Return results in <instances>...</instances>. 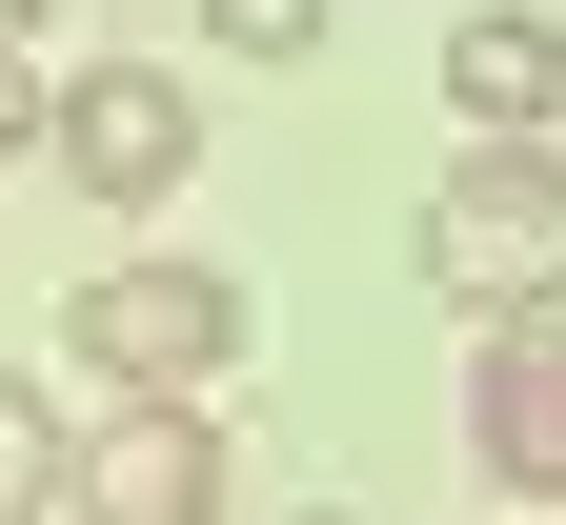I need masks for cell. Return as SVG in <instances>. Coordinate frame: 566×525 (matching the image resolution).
I'll return each mask as SVG.
<instances>
[{
    "label": "cell",
    "mask_w": 566,
    "mask_h": 525,
    "mask_svg": "<svg viewBox=\"0 0 566 525\" xmlns=\"http://www.w3.org/2000/svg\"><path fill=\"white\" fill-rule=\"evenodd\" d=\"M465 444H485V485H506V505H566V304H506V324H485Z\"/></svg>",
    "instance_id": "obj_5"
},
{
    "label": "cell",
    "mask_w": 566,
    "mask_h": 525,
    "mask_svg": "<svg viewBox=\"0 0 566 525\" xmlns=\"http://www.w3.org/2000/svg\"><path fill=\"white\" fill-rule=\"evenodd\" d=\"M0 21H41V0H0Z\"/></svg>",
    "instance_id": "obj_11"
},
{
    "label": "cell",
    "mask_w": 566,
    "mask_h": 525,
    "mask_svg": "<svg viewBox=\"0 0 566 525\" xmlns=\"http://www.w3.org/2000/svg\"><path fill=\"white\" fill-rule=\"evenodd\" d=\"M41 505H61V405L0 364V525H41Z\"/></svg>",
    "instance_id": "obj_7"
},
{
    "label": "cell",
    "mask_w": 566,
    "mask_h": 525,
    "mask_svg": "<svg viewBox=\"0 0 566 525\" xmlns=\"http://www.w3.org/2000/svg\"><path fill=\"white\" fill-rule=\"evenodd\" d=\"M526 525H566V505H526Z\"/></svg>",
    "instance_id": "obj_12"
},
{
    "label": "cell",
    "mask_w": 566,
    "mask_h": 525,
    "mask_svg": "<svg viewBox=\"0 0 566 525\" xmlns=\"http://www.w3.org/2000/svg\"><path fill=\"white\" fill-rule=\"evenodd\" d=\"M41 162L82 182V202H182L202 182V102L163 82V61H82V82H41Z\"/></svg>",
    "instance_id": "obj_3"
},
{
    "label": "cell",
    "mask_w": 566,
    "mask_h": 525,
    "mask_svg": "<svg viewBox=\"0 0 566 525\" xmlns=\"http://www.w3.org/2000/svg\"><path fill=\"white\" fill-rule=\"evenodd\" d=\"M405 263L446 283L465 324H506V304H566V162H546V141H465V162L424 182Z\"/></svg>",
    "instance_id": "obj_1"
},
{
    "label": "cell",
    "mask_w": 566,
    "mask_h": 525,
    "mask_svg": "<svg viewBox=\"0 0 566 525\" xmlns=\"http://www.w3.org/2000/svg\"><path fill=\"white\" fill-rule=\"evenodd\" d=\"M446 102H465L485 141L566 122V21H526V0H485V21H446Z\"/></svg>",
    "instance_id": "obj_6"
},
{
    "label": "cell",
    "mask_w": 566,
    "mask_h": 525,
    "mask_svg": "<svg viewBox=\"0 0 566 525\" xmlns=\"http://www.w3.org/2000/svg\"><path fill=\"white\" fill-rule=\"evenodd\" d=\"M283 525H344V505H283Z\"/></svg>",
    "instance_id": "obj_10"
},
{
    "label": "cell",
    "mask_w": 566,
    "mask_h": 525,
    "mask_svg": "<svg viewBox=\"0 0 566 525\" xmlns=\"http://www.w3.org/2000/svg\"><path fill=\"white\" fill-rule=\"evenodd\" d=\"M324 21H344V0H202L223 61H324Z\"/></svg>",
    "instance_id": "obj_8"
},
{
    "label": "cell",
    "mask_w": 566,
    "mask_h": 525,
    "mask_svg": "<svg viewBox=\"0 0 566 525\" xmlns=\"http://www.w3.org/2000/svg\"><path fill=\"white\" fill-rule=\"evenodd\" d=\"M223 424H202V385H122L82 444H61V505L82 525H223Z\"/></svg>",
    "instance_id": "obj_4"
},
{
    "label": "cell",
    "mask_w": 566,
    "mask_h": 525,
    "mask_svg": "<svg viewBox=\"0 0 566 525\" xmlns=\"http://www.w3.org/2000/svg\"><path fill=\"white\" fill-rule=\"evenodd\" d=\"M61 364L122 405V385H223L243 364V283L223 263H102L82 304H61Z\"/></svg>",
    "instance_id": "obj_2"
},
{
    "label": "cell",
    "mask_w": 566,
    "mask_h": 525,
    "mask_svg": "<svg viewBox=\"0 0 566 525\" xmlns=\"http://www.w3.org/2000/svg\"><path fill=\"white\" fill-rule=\"evenodd\" d=\"M41 141V61H21V21H0V162Z\"/></svg>",
    "instance_id": "obj_9"
}]
</instances>
